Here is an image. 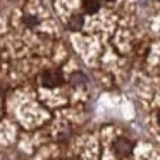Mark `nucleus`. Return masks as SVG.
<instances>
[{"mask_svg":"<svg viewBox=\"0 0 160 160\" xmlns=\"http://www.w3.org/2000/svg\"><path fill=\"white\" fill-rule=\"evenodd\" d=\"M64 83V74L59 69H48L42 74V84L45 88H57Z\"/></svg>","mask_w":160,"mask_h":160,"instance_id":"1","label":"nucleus"},{"mask_svg":"<svg viewBox=\"0 0 160 160\" xmlns=\"http://www.w3.org/2000/svg\"><path fill=\"white\" fill-rule=\"evenodd\" d=\"M131 152H132V143L129 141L128 138H119V139H115V143H114V153H115L117 157L124 158V157L131 155Z\"/></svg>","mask_w":160,"mask_h":160,"instance_id":"2","label":"nucleus"},{"mask_svg":"<svg viewBox=\"0 0 160 160\" xmlns=\"http://www.w3.org/2000/svg\"><path fill=\"white\" fill-rule=\"evenodd\" d=\"M83 16L81 14H76L72 16V18L69 19V22H67V26H69V29H72V31H79L81 28H83Z\"/></svg>","mask_w":160,"mask_h":160,"instance_id":"3","label":"nucleus"},{"mask_svg":"<svg viewBox=\"0 0 160 160\" xmlns=\"http://www.w3.org/2000/svg\"><path fill=\"white\" fill-rule=\"evenodd\" d=\"M98 9H100L98 0H86L84 2V12L86 14H95V12H98Z\"/></svg>","mask_w":160,"mask_h":160,"instance_id":"4","label":"nucleus"},{"mask_svg":"<svg viewBox=\"0 0 160 160\" xmlns=\"http://www.w3.org/2000/svg\"><path fill=\"white\" fill-rule=\"evenodd\" d=\"M24 24L29 26V28H35V26L38 24V19H36L35 16H26V18H24Z\"/></svg>","mask_w":160,"mask_h":160,"instance_id":"5","label":"nucleus"},{"mask_svg":"<svg viewBox=\"0 0 160 160\" xmlns=\"http://www.w3.org/2000/svg\"><path fill=\"white\" fill-rule=\"evenodd\" d=\"M157 122L160 124V108H158V112H157Z\"/></svg>","mask_w":160,"mask_h":160,"instance_id":"6","label":"nucleus"},{"mask_svg":"<svg viewBox=\"0 0 160 160\" xmlns=\"http://www.w3.org/2000/svg\"><path fill=\"white\" fill-rule=\"evenodd\" d=\"M108 2H110V0H108Z\"/></svg>","mask_w":160,"mask_h":160,"instance_id":"7","label":"nucleus"}]
</instances>
